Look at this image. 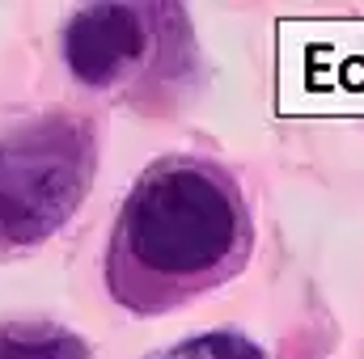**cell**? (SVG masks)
<instances>
[{
	"label": "cell",
	"instance_id": "cell-1",
	"mask_svg": "<svg viewBox=\"0 0 364 359\" xmlns=\"http://www.w3.org/2000/svg\"><path fill=\"white\" fill-rule=\"evenodd\" d=\"M250 245L255 220L237 178L208 157H161L119 207L106 287L127 313L157 317L229 283Z\"/></svg>",
	"mask_w": 364,
	"mask_h": 359
},
{
	"label": "cell",
	"instance_id": "cell-3",
	"mask_svg": "<svg viewBox=\"0 0 364 359\" xmlns=\"http://www.w3.org/2000/svg\"><path fill=\"white\" fill-rule=\"evenodd\" d=\"M161 9L144 4H90L64 26V64L90 89H114L132 81L153 55Z\"/></svg>",
	"mask_w": 364,
	"mask_h": 359
},
{
	"label": "cell",
	"instance_id": "cell-4",
	"mask_svg": "<svg viewBox=\"0 0 364 359\" xmlns=\"http://www.w3.org/2000/svg\"><path fill=\"white\" fill-rule=\"evenodd\" d=\"M0 359H90V347L51 321H9L0 326Z\"/></svg>",
	"mask_w": 364,
	"mask_h": 359
},
{
	"label": "cell",
	"instance_id": "cell-5",
	"mask_svg": "<svg viewBox=\"0 0 364 359\" xmlns=\"http://www.w3.org/2000/svg\"><path fill=\"white\" fill-rule=\"evenodd\" d=\"M153 359H267V355H263L259 343H250L237 330H212V334H195V338H186V343Z\"/></svg>",
	"mask_w": 364,
	"mask_h": 359
},
{
	"label": "cell",
	"instance_id": "cell-2",
	"mask_svg": "<svg viewBox=\"0 0 364 359\" xmlns=\"http://www.w3.org/2000/svg\"><path fill=\"white\" fill-rule=\"evenodd\" d=\"M97 131L81 114H43L0 136V258L43 245L85 203Z\"/></svg>",
	"mask_w": 364,
	"mask_h": 359
}]
</instances>
